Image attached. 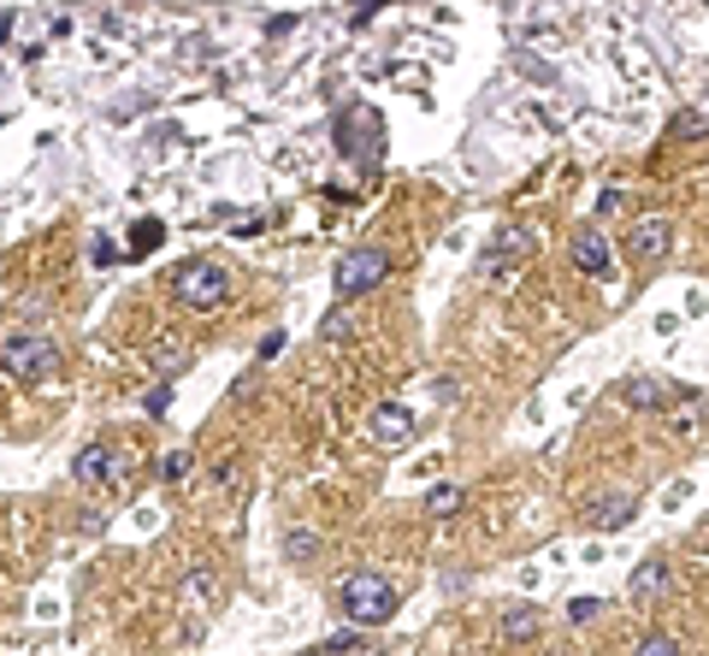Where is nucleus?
I'll list each match as a JSON object with an SVG mask.
<instances>
[{
    "label": "nucleus",
    "instance_id": "f257e3e1",
    "mask_svg": "<svg viewBox=\"0 0 709 656\" xmlns=\"http://www.w3.org/2000/svg\"><path fill=\"white\" fill-rule=\"evenodd\" d=\"M338 609L350 616V626H385L402 609V597H397V586H390V574L361 567V574H350L338 586Z\"/></svg>",
    "mask_w": 709,
    "mask_h": 656
},
{
    "label": "nucleus",
    "instance_id": "f03ea898",
    "mask_svg": "<svg viewBox=\"0 0 709 656\" xmlns=\"http://www.w3.org/2000/svg\"><path fill=\"white\" fill-rule=\"evenodd\" d=\"M172 296L184 302V308L196 314H213L231 302V272L220 267V260H184L178 272H172Z\"/></svg>",
    "mask_w": 709,
    "mask_h": 656
},
{
    "label": "nucleus",
    "instance_id": "7ed1b4c3",
    "mask_svg": "<svg viewBox=\"0 0 709 656\" xmlns=\"http://www.w3.org/2000/svg\"><path fill=\"white\" fill-rule=\"evenodd\" d=\"M0 367L12 378H54L60 373V349L42 338V331H19V338H7V349H0Z\"/></svg>",
    "mask_w": 709,
    "mask_h": 656
},
{
    "label": "nucleus",
    "instance_id": "20e7f679",
    "mask_svg": "<svg viewBox=\"0 0 709 656\" xmlns=\"http://www.w3.org/2000/svg\"><path fill=\"white\" fill-rule=\"evenodd\" d=\"M390 279V255L385 249H355L338 260V296H367Z\"/></svg>",
    "mask_w": 709,
    "mask_h": 656
},
{
    "label": "nucleus",
    "instance_id": "39448f33",
    "mask_svg": "<svg viewBox=\"0 0 709 656\" xmlns=\"http://www.w3.org/2000/svg\"><path fill=\"white\" fill-rule=\"evenodd\" d=\"M119 473H125V456L113 444H83L78 449V461H71V479H83V485H119Z\"/></svg>",
    "mask_w": 709,
    "mask_h": 656
},
{
    "label": "nucleus",
    "instance_id": "423d86ee",
    "mask_svg": "<svg viewBox=\"0 0 709 656\" xmlns=\"http://www.w3.org/2000/svg\"><path fill=\"white\" fill-rule=\"evenodd\" d=\"M627 255L633 260H662V255H674V219H639L633 225V237H627Z\"/></svg>",
    "mask_w": 709,
    "mask_h": 656
},
{
    "label": "nucleus",
    "instance_id": "0eeeda50",
    "mask_svg": "<svg viewBox=\"0 0 709 656\" xmlns=\"http://www.w3.org/2000/svg\"><path fill=\"white\" fill-rule=\"evenodd\" d=\"M568 255H574V267H580L586 279H610V267H615V255H610V237H603L598 225H586L580 237L568 243Z\"/></svg>",
    "mask_w": 709,
    "mask_h": 656
},
{
    "label": "nucleus",
    "instance_id": "6e6552de",
    "mask_svg": "<svg viewBox=\"0 0 709 656\" xmlns=\"http://www.w3.org/2000/svg\"><path fill=\"white\" fill-rule=\"evenodd\" d=\"M409 437H414V414L402 402H379V408H373V444L397 449V444H409Z\"/></svg>",
    "mask_w": 709,
    "mask_h": 656
},
{
    "label": "nucleus",
    "instance_id": "1a4fd4ad",
    "mask_svg": "<svg viewBox=\"0 0 709 656\" xmlns=\"http://www.w3.org/2000/svg\"><path fill=\"white\" fill-rule=\"evenodd\" d=\"M633 515H639V497H627V491H610V497H598V503H591V527H603V532L627 527Z\"/></svg>",
    "mask_w": 709,
    "mask_h": 656
},
{
    "label": "nucleus",
    "instance_id": "9d476101",
    "mask_svg": "<svg viewBox=\"0 0 709 656\" xmlns=\"http://www.w3.org/2000/svg\"><path fill=\"white\" fill-rule=\"evenodd\" d=\"M539 633H544V616L532 604L503 609V639H509V645H527V639H539Z\"/></svg>",
    "mask_w": 709,
    "mask_h": 656
},
{
    "label": "nucleus",
    "instance_id": "9b49d317",
    "mask_svg": "<svg viewBox=\"0 0 709 656\" xmlns=\"http://www.w3.org/2000/svg\"><path fill=\"white\" fill-rule=\"evenodd\" d=\"M527 249H532V237H527V231H503V237H497V243H491V249H485V267L509 272V267H515V260L527 255Z\"/></svg>",
    "mask_w": 709,
    "mask_h": 656
},
{
    "label": "nucleus",
    "instance_id": "f8f14e48",
    "mask_svg": "<svg viewBox=\"0 0 709 656\" xmlns=\"http://www.w3.org/2000/svg\"><path fill=\"white\" fill-rule=\"evenodd\" d=\"M669 579H674V567L662 562V557H650V562L639 567V574H633V597H645V604H650V597L669 591Z\"/></svg>",
    "mask_w": 709,
    "mask_h": 656
},
{
    "label": "nucleus",
    "instance_id": "ddd939ff",
    "mask_svg": "<svg viewBox=\"0 0 709 656\" xmlns=\"http://www.w3.org/2000/svg\"><path fill=\"white\" fill-rule=\"evenodd\" d=\"M621 397H627L633 408H650V414H657V408L669 402V385H662V378H627V390H621Z\"/></svg>",
    "mask_w": 709,
    "mask_h": 656
},
{
    "label": "nucleus",
    "instance_id": "4468645a",
    "mask_svg": "<svg viewBox=\"0 0 709 656\" xmlns=\"http://www.w3.org/2000/svg\"><path fill=\"white\" fill-rule=\"evenodd\" d=\"M461 503H468V497H461V485H432V491H426V515H432V520L461 515Z\"/></svg>",
    "mask_w": 709,
    "mask_h": 656
},
{
    "label": "nucleus",
    "instance_id": "2eb2a0df",
    "mask_svg": "<svg viewBox=\"0 0 709 656\" xmlns=\"http://www.w3.org/2000/svg\"><path fill=\"white\" fill-rule=\"evenodd\" d=\"M284 557H291V562H314V557H320V538H314V532H284Z\"/></svg>",
    "mask_w": 709,
    "mask_h": 656
},
{
    "label": "nucleus",
    "instance_id": "dca6fc26",
    "mask_svg": "<svg viewBox=\"0 0 709 656\" xmlns=\"http://www.w3.org/2000/svg\"><path fill=\"white\" fill-rule=\"evenodd\" d=\"M154 367H161V373H184V367H190V349H184V343H154Z\"/></svg>",
    "mask_w": 709,
    "mask_h": 656
},
{
    "label": "nucleus",
    "instance_id": "f3484780",
    "mask_svg": "<svg viewBox=\"0 0 709 656\" xmlns=\"http://www.w3.org/2000/svg\"><path fill=\"white\" fill-rule=\"evenodd\" d=\"M350 651H373V645L361 633H338V639H326V645H320V656H350Z\"/></svg>",
    "mask_w": 709,
    "mask_h": 656
},
{
    "label": "nucleus",
    "instance_id": "a211bd4d",
    "mask_svg": "<svg viewBox=\"0 0 709 656\" xmlns=\"http://www.w3.org/2000/svg\"><path fill=\"white\" fill-rule=\"evenodd\" d=\"M184 473H190V449H172V456H161V479H166V485H178Z\"/></svg>",
    "mask_w": 709,
    "mask_h": 656
},
{
    "label": "nucleus",
    "instance_id": "6ab92c4d",
    "mask_svg": "<svg viewBox=\"0 0 709 656\" xmlns=\"http://www.w3.org/2000/svg\"><path fill=\"white\" fill-rule=\"evenodd\" d=\"M639 656H686V651H680V639H669V633H650L639 645Z\"/></svg>",
    "mask_w": 709,
    "mask_h": 656
},
{
    "label": "nucleus",
    "instance_id": "aec40b11",
    "mask_svg": "<svg viewBox=\"0 0 709 656\" xmlns=\"http://www.w3.org/2000/svg\"><path fill=\"white\" fill-rule=\"evenodd\" d=\"M591 616H603V597H574V604H568V621L574 626H586Z\"/></svg>",
    "mask_w": 709,
    "mask_h": 656
},
{
    "label": "nucleus",
    "instance_id": "412c9836",
    "mask_svg": "<svg viewBox=\"0 0 709 656\" xmlns=\"http://www.w3.org/2000/svg\"><path fill=\"white\" fill-rule=\"evenodd\" d=\"M154 243H161V225H154V219H142V225L130 231V249H137V255H149Z\"/></svg>",
    "mask_w": 709,
    "mask_h": 656
},
{
    "label": "nucleus",
    "instance_id": "4be33fe9",
    "mask_svg": "<svg viewBox=\"0 0 709 656\" xmlns=\"http://www.w3.org/2000/svg\"><path fill=\"white\" fill-rule=\"evenodd\" d=\"M326 338H331V343L350 338V314H331V319H326Z\"/></svg>",
    "mask_w": 709,
    "mask_h": 656
},
{
    "label": "nucleus",
    "instance_id": "5701e85b",
    "mask_svg": "<svg viewBox=\"0 0 709 656\" xmlns=\"http://www.w3.org/2000/svg\"><path fill=\"white\" fill-rule=\"evenodd\" d=\"M166 408H172V390H166V385L149 390V414H166Z\"/></svg>",
    "mask_w": 709,
    "mask_h": 656
},
{
    "label": "nucleus",
    "instance_id": "b1692460",
    "mask_svg": "<svg viewBox=\"0 0 709 656\" xmlns=\"http://www.w3.org/2000/svg\"><path fill=\"white\" fill-rule=\"evenodd\" d=\"M680 130H686V137H704V113H698V107H692V113H686V119H680Z\"/></svg>",
    "mask_w": 709,
    "mask_h": 656
},
{
    "label": "nucleus",
    "instance_id": "393cba45",
    "mask_svg": "<svg viewBox=\"0 0 709 656\" xmlns=\"http://www.w3.org/2000/svg\"><path fill=\"white\" fill-rule=\"evenodd\" d=\"M302 656H320V651H302Z\"/></svg>",
    "mask_w": 709,
    "mask_h": 656
}]
</instances>
